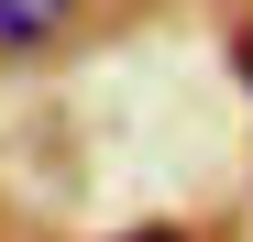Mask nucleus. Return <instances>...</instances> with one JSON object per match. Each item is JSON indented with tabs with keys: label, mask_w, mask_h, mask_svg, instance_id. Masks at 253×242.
I'll use <instances>...</instances> for the list:
<instances>
[{
	"label": "nucleus",
	"mask_w": 253,
	"mask_h": 242,
	"mask_svg": "<svg viewBox=\"0 0 253 242\" xmlns=\"http://www.w3.org/2000/svg\"><path fill=\"white\" fill-rule=\"evenodd\" d=\"M66 11H77V0H0V44H11V55L55 44V33H66Z\"/></svg>",
	"instance_id": "nucleus-1"
},
{
	"label": "nucleus",
	"mask_w": 253,
	"mask_h": 242,
	"mask_svg": "<svg viewBox=\"0 0 253 242\" xmlns=\"http://www.w3.org/2000/svg\"><path fill=\"white\" fill-rule=\"evenodd\" d=\"M231 66H242V77H253V22H242V44H231Z\"/></svg>",
	"instance_id": "nucleus-2"
},
{
	"label": "nucleus",
	"mask_w": 253,
	"mask_h": 242,
	"mask_svg": "<svg viewBox=\"0 0 253 242\" xmlns=\"http://www.w3.org/2000/svg\"><path fill=\"white\" fill-rule=\"evenodd\" d=\"M121 242H176V231H121Z\"/></svg>",
	"instance_id": "nucleus-3"
}]
</instances>
